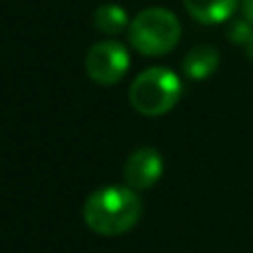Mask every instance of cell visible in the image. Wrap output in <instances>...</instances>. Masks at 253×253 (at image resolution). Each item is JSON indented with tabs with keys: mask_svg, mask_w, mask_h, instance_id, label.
Here are the masks:
<instances>
[{
	"mask_svg": "<svg viewBox=\"0 0 253 253\" xmlns=\"http://www.w3.org/2000/svg\"><path fill=\"white\" fill-rule=\"evenodd\" d=\"M251 38H253V25L247 18H240V20L231 22V27H229V40H231L233 44H242V47H245Z\"/></svg>",
	"mask_w": 253,
	"mask_h": 253,
	"instance_id": "9c48e42d",
	"label": "cell"
},
{
	"mask_svg": "<svg viewBox=\"0 0 253 253\" xmlns=\"http://www.w3.org/2000/svg\"><path fill=\"white\" fill-rule=\"evenodd\" d=\"M165 162L153 147H140L125 162V182L135 191L151 189L160 180Z\"/></svg>",
	"mask_w": 253,
	"mask_h": 253,
	"instance_id": "5b68a950",
	"label": "cell"
},
{
	"mask_svg": "<svg viewBox=\"0 0 253 253\" xmlns=\"http://www.w3.org/2000/svg\"><path fill=\"white\" fill-rule=\"evenodd\" d=\"M129 51L118 40H102L96 42L84 56V71L96 84L111 87L120 83L129 71Z\"/></svg>",
	"mask_w": 253,
	"mask_h": 253,
	"instance_id": "277c9868",
	"label": "cell"
},
{
	"mask_svg": "<svg viewBox=\"0 0 253 253\" xmlns=\"http://www.w3.org/2000/svg\"><path fill=\"white\" fill-rule=\"evenodd\" d=\"M182 25L178 16L165 7L140 11L129 25V42L142 56H167L180 42Z\"/></svg>",
	"mask_w": 253,
	"mask_h": 253,
	"instance_id": "7a4b0ae2",
	"label": "cell"
},
{
	"mask_svg": "<svg viewBox=\"0 0 253 253\" xmlns=\"http://www.w3.org/2000/svg\"><path fill=\"white\" fill-rule=\"evenodd\" d=\"M182 80L167 67H149L129 87V102L142 116H165L178 105Z\"/></svg>",
	"mask_w": 253,
	"mask_h": 253,
	"instance_id": "3957f363",
	"label": "cell"
},
{
	"mask_svg": "<svg viewBox=\"0 0 253 253\" xmlns=\"http://www.w3.org/2000/svg\"><path fill=\"white\" fill-rule=\"evenodd\" d=\"M184 9L202 25H220L233 16L238 0H182Z\"/></svg>",
	"mask_w": 253,
	"mask_h": 253,
	"instance_id": "52a82bcc",
	"label": "cell"
},
{
	"mask_svg": "<svg viewBox=\"0 0 253 253\" xmlns=\"http://www.w3.org/2000/svg\"><path fill=\"white\" fill-rule=\"evenodd\" d=\"M242 13H245V18L253 25V0H242Z\"/></svg>",
	"mask_w": 253,
	"mask_h": 253,
	"instance_id": "30bf717a",
	"label": "cell"
},
{
	"mask_svg": "<svg viewBox=\"0 0 253 253\" xmlns=\"http://www.w3.org/2000/svg\"><path fill=\"white\" fill-rule=\"evenodd\" d=\"M220 67V53L213 44H198L184 56L182 69L184 76L191 80H205L213 76Z\"/></svg>",
	"mask_w": 253,
	"mask_h": 253,
	"instance_id": "8992f818",
	"label": "cell"
},
{
	"mask_svg": "<svg viewBox=\"0 0 253 253\" xmlns=\"http://www.w3.org/2000/svg\"><path fill=\"white\" fill-rule=\"evenodd\" d=\"M142 215V202H140L135 189L131 187H100L87 198L83 207V220L98 236H123L138 224Z\"/></svg>",
	"mask_w": 253,
	"mask_h": 253,
	"instance_id": "6da1fadb",
	"label": "cell"
},
{
	"mask_svg": "<svg viewBox=\"0 0 253 253\" xmlns=\"http://www.w3.org/2000/svg\"><path fill=\"white\" fill-rule=\"evenodd\" d=\"M245 53H247V58H249V60L253 62V38H251L249 42L245 44Z\"/></svg>",
	"mask_w": 253,
	"mask_h": 253,
	"instance_id": "8fae6325",
	"label": "cell"
},
{
	"mask_svg": "<svg viewBox=\"0 0 253 253\" xmlns=\"http://www.w3.org/2000/svg\"><path fill=\"white\" fill-rule=\"evenodd\" d=\"M93 25H96L98 31H102L107 36H118L125 29H129L131 22L123 7H118V4H102L93 13Z\"/></svg>",
	"mask_w": 253,
	"mask_h": 253,
	"instance_id": "ba28073f",
	"label": "cell"
}]
</instances>
